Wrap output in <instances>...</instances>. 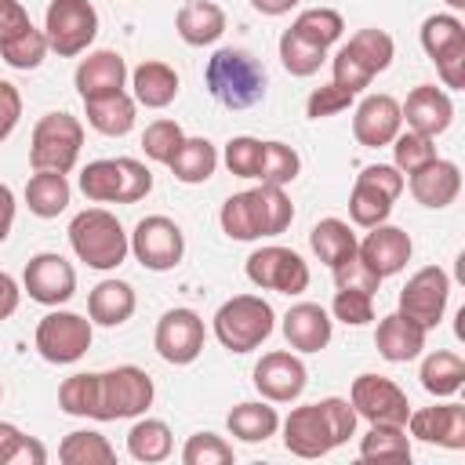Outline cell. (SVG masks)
I'll use <instances>...</instances> for the list:
<instances>
[{
    "mask_svg": "<svg viewBox=\"0 0 465 465\" xmlns=\"http://www.w3.org/2000/svg\"><path fill=\"white\" fill-rule=\"evenodd\" d=\"M283 447L298 458H323L356 432V411L341 396L294 407L283 421Z\"/></svg>",
    "mask_w": 465,
    "mask_h": 465,
    "instance_id": "1",
    "label": "cell"
},
{
    "mask_svg": "<svg viewBox=\"0 0 465 465\" xmlns=\"http://www.w3.org/2000/svg\"><path fill=\"white\" fill-rule=\"evenodd\" d=\"M222 232L229 240H265L280 236L294 222V203L283 193V185H254L243 193H232L218 211Z\"/></svg>",
    "mask_w": 465,
    "mask_h": 465,
    "instance_id": "2",
    "label": "cell"
},
{
    "mask_svg": "<svg viewBox=\"0 0 465 465\" xmlns=\"http://www.w3.org/2000/svg\"><path fill=\"white\" fill-rule=\"evenodd\" d=\"M203 84L211 98L225 109H251L265 98V69L258 65L254 54L240 47H218L207 58Z\"/></svg>",
    "mask_w": 465,
    "mask_h": 465,
    "instance_id": "3",
    "label": "cell"
},
{
    "mask_svg": "<svg viewBox=\"0 0 465 465\" xmlns=\"http://www.w3.org/2000/svg\"><path fill=\"white\" fill-rule=\"evenodd\" d=\"M69 247L84 265L98 272L124 265V258L131 254V240L120 218L105 207H87L69 222Z\"/></svg>",
    "mask_w": 465,
    "mask_h": 465,
    "instance_id": "4",
    "label": "cell"
},
{
    "mask_svg": "<svg viewBox=\"0 0 465 465\" xmlns=\"http://www.w3.org/2000/svg\"><path fill=\"white\" fill-rule=\"evenodd\" d=\"M153 378L134 367L120 363L113 371H94V421H120V418H138L153 407Z\"/></svg>",
    "mask_w": 465,
    "mask_h": 465,
    "instance_id": "5",
    "label": "cell"
},
{
    "mask_svg": "<svg viewBox=\"0 0 465 465\" xmlns=\"http://www.w3.org/2000/svg\"><path fill=\"white\" fill-rule=\"evenodd\" d=\"M80 193L91 203H138L153 193V171L134 156L91 160L80 171Z\"/></svg>",
    "mask_w": 465,
    "mask_h": 465,
    "instance_id": "6",
    "label": "cell"
},
{
    "mask_svg": "<svg viewBox=\"0 0 465 465\" xmlns=\"http://www.w3.org/2000/svg\"><path fill=\"white\" fill-rule=\"evenodd\" d=\"M276 327V312L262 294H236L218 305L214 312V338L229 352H251L258 349Z\"/></svg>",
    "mask_w": 465,
    "mask_h": 465,
    "instance_id": "7",
    "label": "cell"
},
{
    "mask_svg": "<svg viewBox=\"0 0 465 465\" xmlns=\"http://www.w3.org/2000/svg\"><path fill=\"white\" fill-rule=\"evenodd\" d=\"M84 149V124L73 113H44L29 138V163L33 171H58L69 174Z\"/></svg>",
    "mask_w": 465,
    "mask_h": 465,
    "instance_id": "8",
    "label": "cell"
},
{
    "mask_svg": "<svg viewBox=\"0 0 465 465\" xmlns=\"http://www.w3.org/2000/svg\"><path fill=\"white\" fill-rule=\"evenodd\" d=\"M403 193V174L392 163H371L356 174V185L349 193V218L360 229L381 225L392 214V203Z\"/></svg>",
    "mask_w": 465,
    "mask_h": 465,
    "instance_id": "9",
    "label": "cell"
},
{
    "mask_svg": "<svg viewBox=\"0 0 465 465\" xmlns=\"http://www.w3.org/2000/svg\"><path fill=\"white\" fill-rule=\"evenodd\" d=\"M44 36L47 47L58 58L84 54L98 36V11L91 0H51L44 15Z\"/></svg>",
    "mask_w": 465,
    "mask_h": 465,
    "instance_id": "10",
    "label": "cell"
},
{
    "mask_svg": "<svg viewBox=\"0 0 465 465\" xmlns=\"http://www.w3.org/2000/svg\"><path fill=\"white\" fill-rule=\"evenodd\" d=\"M127 240H131V254L149 272H167L185 254V232L167 214H145L134 225V232H127Z\"/></svg>",
    "mask_w": 465,
    "mask_h": 465,
    "instance_id": "11",
    "label": "cell"
},
{
    "mask_svg": "<svg viewBox=\"0 0 465 465\" xmlns=\"http://www.w3.org/2000/svg\"><path fill=\"white\" fill-rule=\"evenodd\" d=\"M247 280L262 291H276V294H302L309 287V265L298 251L291 247H280V243H269V247H258L251 251L247 265H243Z\"/></svg>",
    "mask_w": 465,
    "mask_h": 465,
    "instance_id": "12",
    "label": "cell"
},
{
    "mask_svg": "<svg viewBox=\"0 0 465 465\" xmlns=\"http://www.w3.org/2000/svg\"><path fill=\"white\" fill-rule=\"evenodd\" d=\"M349 403H352L356 418H363L367 425H403L407 429L411 403H407V392L392 378H381V374L352 378Z\"/></svg>",
    "mask_w": 465,
    "mask_h": 465,
    "instance_id": "13",
    "label": "cell"
},
{
    "mask_svg": "<svg viewBox=\"0 0 465 465\" xmlns=\"http://www.w3.org/2000/svg\"><path fill=\"white\" fill-rule=\"evenodd\" d=\"M36 352L47 363H76L91 349V320L80 312L54 309L36 323Z\"/></svg>",
    "mask_w": 465,
    "mask_h": 465,
    "instance_id": "14",
    "label": "cell"
},
{
    "mask_svg": "<svg viewBox=\"0 0 465 465\" xmlns=\"http://www.w3.org/2000/svg\"><path fill=\"white\" fill-rule=\"evenodd\" d=\"M447 302H450V276H447L440 265H425V269H418V272L403 283V291H400V309H396V312H403V316L414 320L418 327L432 331V327L443 320Z\"/></svg>",
    "mask_w": 465,
    "mask_h": 465,
    "instance_id": "15",
    "label": "cell"
},
{
    "mask_svg": "<svg viewBox=\"0 0 465 465\" xmlns=\"http://www.w3.org/2000/svg\"><path fill=\"white\" fill-rule=\"evenodd\" d=\"M203 341H207L203 320H200V312H193V309H185V305L167 309V312L156 320L153 349L160 352V360H167V363H174V367L193 363V360L203 352Z\"/></svg>",
    "mask_w": 465,
    "mask_h": 465,
    "instance_id": "16",
    "label": "cell"
},
{
    "mask_svg": "<svg viewBox=\"0 0 465 465\" xmlns=\"http://www.w3.org/2000/svg\"><path fill=\"white\" fill-rule=\"evenodd\" d=\"M22 287L33 302L58 309L76 294V269L58 251H40L29 258V265L22 272Z\"/></svg>",
    "mask_w": 465,
    "mask_h": 465,
    "instance_id": "17",
    "label": "cell"
},
{
    "mask_svg": "<svg viewBox=\"0 0 465 465\" xmlns=\"http://www.w3.org/2000/svg\"><path fill=\"white\" fill-rule=\"evenodd\" d=\"M251 381L262 392V400H269V403H291V400H298L305 392L309 374H305V363L294 352L276 349V352H265L254 363Z\"/></svg>",
    "mask_w": 465,
    "mask_h": 465,
    "instance_id": "18",
    "label": "cell"
},
{
    "mask_svg": "<svg viewBox=\"0 0 465 465\" xmlns=\"http://www.w3.org/2000/svg\"><path fill=\"white\" fill-rule=\"evenodd\" d=\"M356 254L367 262V269H371L374 276L389 280V276H396V272L411 262L414 243H411V232H407V229L381 222V225H371V232L356 243Z\"/></svg>",
    "mask_w": 465,
    "mask_h": 465,
    "instance_id": "19",
    "label": "cell"
},
{
    "mask_svg": "<svg viewBox=\"0 0 465 465\" xmlns=\"http://www.w3.org/2000/svg\"><path fill=\"white\" fill-rule=\"evenodd\" d=\"M407 432L421 443H436L447 450H461L465 447V407L461 403H436V407H421L407 414Z\"/></svg>",
    "mask_w": 465,
    "mask_h": 465,
    "instance_id": "20",
    "label": "cell"
},
{
    "mask_svg": "<svg viewBox=\"0 0 465 465\" xmlns=\"http://www.w3.org/2000/svg\"><path fill=\"white\" fill-rule=\"evenodd\" d=\"M400 131H403V116H400V102L392 94H367L352 113V134L367 149L389 145Z\"/></svg>",
    "mask_w": 465,
    "mask_h": 465,
    "instance_id": "21",
    "label": "cell"
},
{
    "mask_svg": "<svg viewBox=\"0 0 465 465\" xmlns=\"http://www.w3.org/2000/svg\"><path fill=\"white\" fill-rule=\"evenodd\" d=\"M400 116H403L407 131H418V134L436 138V134H443V131L450 127V120H454V102H450V94H447L443 87H436V84H418V87L407 94V102L400 105Z\"/></svg>",
    "mask_w": 465,
    "mask_h": 465,
    "instance_id": "22",
    "label": "cell"
},
{
    "mask_svg": "<svg viewBox=\"0 0 465 465\" xmlns=\"http://www.w3.org/2000/svg\"><path fill=\"white\" fill-rule=\"evenodd\" d=\"M403 185H411V196L421 203V207H432V211H440V207H447V203H454L458 200V193H461V167L454 163V160H429L425 167H418V171H411L407 178H403Z\"/></svg>",
    "mask_w": 465,
    "mask_h": 465,
    "instance_id": "23",
    "label": "cell"
},
{
    "mask_svg": "<svg viewBox=\"0 0 465 465\" xmlns=\"http://www.w3.org/2000/svg\"><path fill=\"white\" fill-rule=\"evenodd\" d=\"M331 334H334V320L316 302H298L283 316V338L298 352H320V349H327L331 345Z\"/></svg>",
    "mask_w": 465,
    "mask_h": 465,
    "instance_id": "24",
    "label": "cell"
},
{
    "mask_svg": "<svg viewBox=\"0 0 465 465\" xmlns=\"http://www.w3.org/2000/svg\"><path fill=\"white\" fill-rule=\"evenodd\" d=\"M73 84H76V94L80 98H98V94L124 91V84H127V62H124L120 51H91L87 58H80Z\"/></svg>",
    "mask_w": 465,
    "mask_h": 465,
    "instance_id": "25",
    "label": "cell"
},
{
    "mask_svg": "<svg viewBox=\"0 0 465 465\" xmlns=\"http://www.w3.org/2000/svg\"><path fill=\"white\" fill-rule=\"evenodd\" d=\"M425 327H418L414 320H407L403 312H389L378 320V331H374V349L381 360L389 363H407L414 356H421L425 349Z\"/></svg>",
    "mask_w": 465,
    "mask_h": 465,
    "instance_id": "26",
    "label": "cell"
},
{
    "mask_svg": "<svg viewBox=\"0 0 465 465\" xmlns=\"http://www.w3.org/2000/svg\"><path fill=\"white\" fill-rule=\"evenodd\" d=\"M134 305H138V298H134V287L127 280H102L87 294V316L98 327H120V323H127L134 316Z\"/></svg>",
    "mask_w": 465,
    "mask_h": 465,
    "instance_id": "27",
    "label": "cell"
},
{
    "mask_svg": "<svg viewBox=\"0 0 465 465\" xmlns=\"http://www.w3.org/2000/svg\"><path fill=\"white\" fill-rule=\"evenodd\" d=\"M174 29L189 47H207L225 33V11L211 0H185L174 15Z\"/></svg>",
    "mask_w": 465,
    "mask_h": 465,
    "instance_id": "28",
    "label": "cell"
},
{
    "mask_svg": "<svg viewBox=\"0 0 465 465\" xmlns=\"http://www.w3.org/2000/svg\"><path fill=\"white\" fill-rule=\"evenodd\" d=\"M131 87H134V102L145 105V109H167L174 98H178V73L167 65V62H142L134 73H131Z\"/></svg>",
    "mask_w": 465,
    "mask_h": 465,
    "instance_id": "29",
    "label": "cell"
},
{
    "mask_svg": "<svg viewBox=\"0 0 465 465\" xmlns=\"http://www.w3.org/2000/svg\"><path fill=\"white\" fill-rule=\"evenodd\" d=\"M134 109H138V102H134L127 91L84 98L87 124H91L98 134H109V138H120V134H127V131L134 127Z\"/></svg>",
    "mask_w": 465,
    "mask_h": 465,
    "instance_id": "30",
    "label": "cell"
},
{
    "mask_svg": "<svg viewBox=\"0 0 465 465\" xmlns=\"http://www.w3.org/2000/svg\"><path fill=\"white\" fill-rule=\"evenodd\" d=\"M418 378H421V389L429 396H436V400L454 396L465 385V360L458 352H450V349H436V352H429L421 360Z\"/></svg>",
    "mask_w": 465,
    "mask_h": 465,
    "instance_id": "31",
    "label": "cell"
},
{
    "mask_svg": "<svg viewBox=\"0 0 465 465\" xmlns=\"http://www.w3.org/2000/svg\"><path fill=\"white\" fill-rule=\"evenodd\" d=\"M225 425L243 443H265L280 429V414H276V407H269V400H247L229 411Z\"/></svg>",
    "mask_w": 465,
    "mask_h": 465,
    "instance_id": "32",
    "label": "cell"
},
{
    "mask_svg": "<svg viewBox=\"0 0 465 465\" xmlns=\"http://www.w3.org/2000/svg\"><path fill=\"white\" fill-rule=\"evenodd\" d=\"M69 196H73L69 178L58 171H36L25 182V203L36 218H58L69 207Z\"/></svg>",
    "mask_w": 465,
    "mask_h": 465,
    "instance_id": "33",
    "label": "cell"
},
{
    "mask_svg": "<svg viewBox=\"0 0 465 465\" xmlns=\"http://www.w3.org/2000/svg\"><path fill=\"white\" fill-rule=\"evenodd\" d=\"M171 450H174V440H171L167 421H160V418H142V414H138V421H134L131 432H127V454H131L134 461L156 465V461H167Z\"/></svg>",
    "mask_w": 465,
    "mask_h": 465,
    "instance_id": "34",
    "label": "cell"
},
{
    "mask_svg": "<svg viewBox=\"0 0 465 465\" xmlns=\"http://www.w3.org/2000/svg\"><path fill=\"white\" fill-rule=\"evenodd\" d=\"M356 232H352V225L349 222H341V218H320L316 225H312V232H309V247H312V254L323 262V265H338V262H345L349 254H356Z\"/></svg>",
    "mask_w": 465,
    "mask_h": 465,
    "instance_id": "35",
    "label": "cell"
},
{
    "mask_svg": "<svg viewBox=\"0 0 465 465\" xmlns=\"http://www.w3.org/2000/svg\"><path fill=\"white\" fill-rule=\"evenodd\" d=\"M171 174L178 178V182H185V185H200V182H207L211 174H214V167H218V149L207 142V138H185L182 145H178V153L171 156Z\"/></svg>",
    "mask_w": 465,
    "mask_h": 465,
    "instance_id": "36",
    "label": "cell"
},
{
    "mask_svg": "<svg viewBox=\"0 0 465 465\" xmlns=\"http://www.w3.org/2000/svg\"><path fill=\"white\" fill-rule=\"evenodd\" d=\"M58 461L62 465H113L116 447L94 429H76L58 443Z\"/></svg>",
    "mask_w": 465,
    "mask_h": 465,
    "instance_id": "37",
    "label": "cell"
},
{
    "mask_svg": "<svg viewBox=\"0 0 465 465\" xmlns=\"http://www.w3.org/2000/svg\"><path fill=\"white\" fill-rule=\"evenodd\" d=\"M371 76H378V73H385L389 65H392V54H396V44H392V36L385 33V29H360L356 36H349V44H341Z\"/></svg>",
    "mask_w": 465,
    "mask_h": 465,
    "instance_id": "38",
    "label": "cell"
},
{
    "mask_svg": "<svg viewBox=\"0 0 465 465\" xmlns=\"http://www.w3.org/2000/svg\"><path fill=\"white\" fill-rule=\"evenodd\" d=\"M421 47L432 62L450 54V51H461L465 47V22L458 15H429L421 22Z\"/></svg>",
    "mask_w": 465,
    "mask_h": 465,
    "instance_id": "39",
    "label": "cell"
},
{
    "mask_svg": "<svg viewBox=\"0 0 465 465\" xmlns=\"http://www.w3.org/2000/svg\"><path fill=\"white\" fill-rule=\"evenodd\" d=\"M291 33H298L302 40H309V44H316V47L327 51L334 40H341L345 18H341L334 7H305V11L294 18Z\"/></svg>",
    "mask_w": 465,
    "mask_h": 465,
    "instance_id": "40",
    "label": "cell"
},
{
    "mask_svg": "<svg viewBox=\"0 0 465 465\" xmlns=\"http://www.w3.org/2000/svg\"><path fill=\"white\" fill-rule=\"evenodd\" d=\"M360 458L378 461V458H396L411 461V436L403 425H371L367 436H360Z\"/></svg>",
    "mask_w": 465,
    "mask_h": 465,
    "instance_id": "41",
    "label": "cell"
},
{
    "mask_svg": "<svg viewBox=\"0 0 465 465\" xmlns=\"http://www.w3.org/2000/svg\"><path fill=\"white\" fill-rule=\"evenodd\" d=\"M280 62H283V69L291 76H312L327 62V51L309 44V40H302L298 33L283 29V36H280Z\"/></svg>",
    "mask_w": 465,
    "mask_h": 465,
    "instance_id": "42",
    "label": "cell"
},
{
    "mask_svg": "<svg viewBox=\"0 0 465 465\" xmlns=\"http://www.w3.org/2000/svg\"><path fill=\"white\" fill-rule=\"evenodd\" d=\"M47 450L36 436H25L18 425L0 421V465H44Z\"/></svg>",
    "mask_w": 465,
    "mask_h": 465,
    "instance_id": "43",
    "label": "cell"
},
{
    "mask_svg": "<svg viewBox=\"0 0 465 465\" xmlns=\"http://www.w3.org/2000/svg\"><path fill=\"white\" fill-rule=\"evenodd\" d=\"M47 36H44V29H36V25H29L25 33H18L15 40H7V44H0V58L11 65V69H36L44 58H47Z\"/></svg>",
    "mask_w": 465,
    "mask_h": 465,
    "instance_id": "44",
    "label": "cell"
},
{
    "mask_svg": "<svg viewBox=\"0 0 465 465\" xmlns=\"http://www.w3.org/2000/svg\"><path fill=\"white\" fill-rule=\"evenodd\" d=\"M182 142H185L182 124H178V120H167V116L153 120V124L142 131V149H145V156H149L153 163H171V156L178 153Z\"/></svg>",
    "mask_w": 465,
    "mask_h": 465,
    "instance_id": "45",
    "label": "cell"
},
{
    "mask_svg": "<svg viewBox=\"0 0 465 465\" xmlns=\"http://www.w3.org/2000/svg\"><path fill=\"white\" fill-rule=\"evenodd\" d=\"M392 167L400 174H411L418 167H425L429 160H436V145L429 134H418V131H400L392 142Z\"/></svg>",
    "mask_w": 465,
    "mask_h": 465,
    "instance_id": "46",
    "label": "cell"
},
{
    "mask_svg": "<svg viewBox=\"0 0 465 465\" xmlns=\"http://www.w3.org/2000/svg\"><path fill=\"white\" fill-rule=\"evenodd\" d=\"M298 171H302V160H298V153H294L291 145H283V142H265L258 182H265V185H291V182L298 178Z\"/></svg>",
    "mask_w": 465,
    "mask_h": 465,
    "instance_id": "47",
    "label": "cell"
},
{
    "mask_svg": "<svg viewBox=\"0 0 465 465\" xmlns=\"http://www.w3.org/2000/svg\"><path fill=\"white\" fill-rule=\"evenodd\" d=\"M262 149H265L262 138L236 134V138L225 142V156H222V160H225L229 174H236V178H254V182H258V174H262Z\"/></svg>",
    "mask_w": 465,
    "mask_h": 465,
    "instance_id": "48",
    "label": "cell"
},
{
    "mask_svg": "<svg viewBox=\"0 0 465 465\" xmlns=\"http://www.w3.org/2000/svg\"><path fill=\"white\" fill-rule=\"evenodd\" d=\"M58 407L73 418H91V411H94V371L69 374L58 385Z\"/></svg>",
    "mask_w": 465,
    "mask_h": 465,
    "instance_id": "49",
    "label": "cell"
},
{
    "mask_svg": "<svg viewBox=\"0 0 465 465\" xmlns=\"http://www.w3.org/2000/svg\"><path fill=\"white\" fill-rule=\"evenodd\" d=\"M182 461L185 465H229V461H236V454H232V443H225L222 436L193 432L182 447Z\"/></svg>",
    "mask_w": 465,
    "mask_h": 465,
    "instance_id": "50",
    "label": "cell"
},
{
    "mask_svg": "<svg viewBox=\"0 0 465 465\" xmlns=\"http://www.w3.org/2000/svg\"><path fill=\"white\" fill-rule=\"evenodd\" d=\"M334 320L349 323V327H363L374 320V294L371 291H356V287H338L334 302H331Z\"/></svg>",
    "mask_w": 465,
    "mask_h": 465,
    "instance_id": "51",
    "label": "cell"
},
{
    "mask_svg": "<svg viewBox=\"0 0 465 465\" xmlns=\"http://www.w3.org/2000/svg\"><path fill=\"white\" fill-rule=\"evenodd\" d=\"M352 98H356L352 91H345V87H338V84L331 80V84L316 87V91L305 98V116H312V120H327V116H334V113L349 109Z\"/></svg>",
    "mask_w": 465,
    "mask_h": 465,
    "instance_id": "52",
    "label": "cell"
},
{
    "mask_svg": "<svg viewBox=\"0 0 465 465\" xmlns=\"http://www.w3.org/2000/svg\"><path fill=\"white\" fill-rule=\"evenodd\" d=\"M331 272H334V283H338V287H356V291H371V294H374L378 283H381V276H374L360 254H349L345 262L331 265Z\"/></svg>",
    "mask_w": 465,
    "mask_h": 465,
    "instance_id": "53",
    "label": "cell"
},
{
    "mask_svg": "<svg viewBox=\"0 0 465 465\" xmlns=\"http://www.w3.org/2000/svg\"><path fill=\"white\" fill-rule=\"evenodd\" d=\"M331 69H334V84L345 87V91H352V94H360V91L374 80V76H371V73H367L345 47H338V54L331 58Z\"/></svg>",
    "mask_w": 465,
    "mask_h": 465,
    "instance_id": "54",
    "label": "cell"
},
{
    "mask_svg": "<svg viewBox=\"0 0 465 465\" xmlns=\"http://www.w3.org/2000/svg\"><path fill=\"white\" fill-rule=\"evenodd\" d=\"M22 120V94L11 80H0V142L18 127Z\"/></svg>",
    "mask_w": 465,
    "mask_h": 465,
    "instance_id": "55",
    "label": "cell"
},
{
    "mask_svg": "<svg viewBox=\"0 0 465 465\" xmlns=\"http://www.w3.org/2000/svg\"><path fill=\"white\" fill-rule=\"evenodd\" d=\"M33 22H29V11L18 4V0H0V44L15 40L18 33H25Z\"/></svg>",
    "mask_w": 465,
    "mask_h": 465,
    "instance_id": "56",
    "label": "cell"
},
{
    "mask_svg": "<svg viewBox=\"0 0 465 465\" xmlns=\"http://www.w3.org/2000/svg\"><path fill=\"white\" fill-rule=\"evenodd\" d=\"M436 73H440L443 87L461 91V87H465V47H461V51H450V54H443V58H436Z\"/></svg>",
    "mask_w": 465,
    "mask_h": 465,
    "instance_id": "57",
    "label": "cell"
},
{
    "mask_svg": "<svg viewBox=\"0 0 465 465\" xmlns=\"http://www.w3.org/2000/svg\"><path fill=\"white\" fill-rule=\"evenodd\" d=\"M18 302H22V287H18V280H15L11 272H4V269H0V320L15 316Z\"/></svg>",
    "mask_w": 465,
    "mask_h": 465,
    "instance_id": "58",
    "label": "cell"
},
{
    "mask_svg": "<svg viewBox=\"0 0 465 465\" xmlns=\"http://www.w3.org/2000/svg\"><path fill=\"white\" fill-rule=\"evenodd\" d=\"M11 225H15V193L11 185L0 182V243L11 236Z\"/></svg>",
    "mask_w": 465,
    "mask_h": 465,
    "instance_id": "59",
    "label": "cell"
},
{
    "mask_svg": "<svg viewBox=\"0 0 465 465\" xmlns=\"http://www.w3.org/2000/svg\"><path fill=\"white\" fill-rule=\"evenodd\" d=\"M298 4H302V0H251V7H254L258 15H272V18H276V15H287V11L298 7Z\"/></svg>",
    "mask_w": 465,
    "mask_h": 465,
    "instance_id": "60",
    "label": "cell"
},
{
    "mask_svg": "<svg viewBox=\"0 0 465 465\" xmlns=\"http://www.w3.org/2000/svg\"><path fill=\"white\" fill-rule=\"evenodd\" d=\"M443 4H447L450 11H461V7H465V0H443Z\"/></svg>",
    "mask_w": 465,
    "mask_h": 465,
    "instance_id": "61",
    "label": "cell"
},
{
    "mask_svg": "<svg viewBox=\"0 0 465 465\" xmlns=\"http://www.w3.org/2000/svg\"><path fill=\"white\" fill-rule=\"evenodd\" d=\"M0 396H4V381H0Z\"/></svg>",
    "mask_w": 465,
    "mask_h": 465,
    "instance_id": "62",
    "label": "cell"
}]
</instances>
